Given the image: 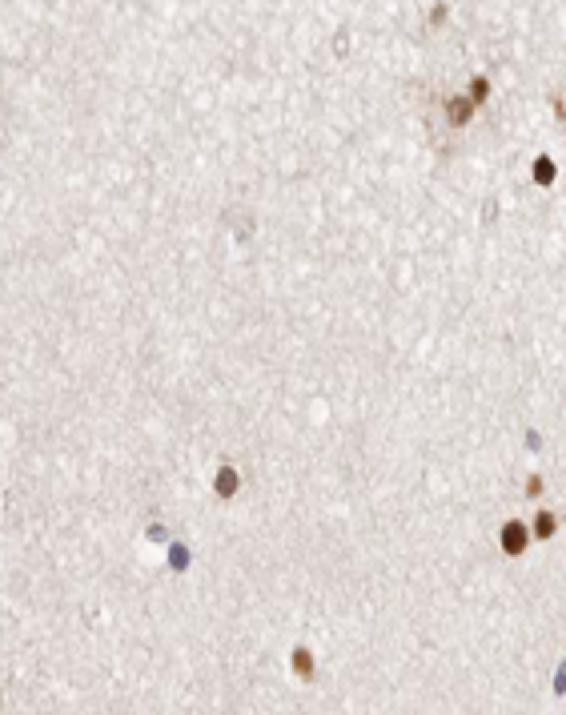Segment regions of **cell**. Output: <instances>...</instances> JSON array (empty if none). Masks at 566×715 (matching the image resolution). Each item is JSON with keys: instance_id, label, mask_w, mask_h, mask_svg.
<instances>
[{"instance_id": "6da1fadb", "label": "cell", "mask_w": 566, "mask_h": 715, "mask_svg": "<svg viewBox=\"0 0 566 715\" xmlns=\"http://www.w3.org/2000/svg\"><path fill=\"white\" fill-rule=\"evenodd\" d=\"M526 542H530V531H526L522 523H506V527H502V551H506V555H522Z\"/></svg>"}, {"instance_id": "7a4b0ae2", "label": "cell", "mask_w": 566, "mask_h": 715, "mask_svg": "<svg viewBox=\"0 0 566 715\" xmlns=\"http://www.w3.org/2000/svg\"><path fill=\"white\" fill-rule=\"evenodd\" d=\"M535 181H538V185H550V181H554V165H550V157H538V161H535Z\"/></svg>"}, {"instance_id": "3957f363", "label": "cell", "mask_w": 566, "mask_h": 715, "mask_svg": "<svg viewBox=\"0 0 566 715\" xmlns=\"http://www.w3.org/2000/svg\"><path fill=\"white\" fill-rule=\"evenodd\" d=\"M233 490H237V475H233V471H229V466H225V471H221V475H217V494H225V499H229V494H233Z\"/></svg>"}, {"instance_id": "277c9868", "label": "cell", "mask_w": 566, "mask_h": 715, "mask_svg": "<svg viewBox=\"0 0 566 715\" xmlns=\"http://www.w3.org/2000/svg\"><path fill=\"white\" fill-rule=\"evenodd\" d=\"M535 535L538 538H550V535H554V514H550V510H542V514L535 518Z\"/></svg>"}, {"instance_id": "5b68a950", "label": "cell", "mask_w": 566, "mask_h": 715, "mask_svg": "<svg viewBox=\"0 0 566 715\" xmlns=\"http://www.w3.org/2000/svg\"><path fill=\"white\" fill-rule=\"evenodd\" d=\"M470 117V101H462V97H454V101H450V121H454V125H462V121Z\"/></svg>"}, {"instance_id": "8992f818", "label": "cell", "mask_w": 566, "mask_h": 715, "mask_svg": "<svg viewBox=\"0 0 566 715\" xmlns=\"http://www.w3.org/2000/svg\"><path fill=\"white\" fill-rule=\"evenodd\" d=\"M294 671H298V675H309V671H313V655H309L305 647L294 651Z\"/></svg>"}]
</instances>
